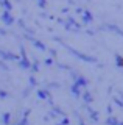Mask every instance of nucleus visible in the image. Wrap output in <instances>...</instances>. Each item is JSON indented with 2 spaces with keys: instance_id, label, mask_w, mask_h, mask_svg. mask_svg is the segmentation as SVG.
Here are the masks:
<instances>
[{
  "instance_id": "f257e3e1",
  "label": "nucleus",
  "mask_w": 123,
  "mask_h": 125,
  "mask_svg": "<svg viewBox=\"0 0 123 125\" xmlns=\"http://www.w3.org/2000/svg\"><path fill=\"white\" fill-rule=\"evenodd\" d=\"M0 19H2V22L5 23V25H8V27H11L14 23V17L9 14V11H3V14L0 16Z\"/></svg>"
},
{
  "instance_id": "f03ea898",
  "label": "nucleus",
  "mask_w": 123,
  "mask_h": 125,
  "mask_svg": "<svg viewBox=\"0 0 123 125\" xmlns=\"http://www.w3.org/2000/svg\"><path fill=\"white\" fill-rule=\"evenodd\" d=\"M0 56H2L3 60H8V61H19L17 55L9 53V52H6V50H0Z\"/></svg>"
},
{
  "instance_id": "7ed1b4c3",
  "label": "nucleus",
  "mask_w": 123,
  "mask_h": 125,
  "mask_svg": "<svg viewBox=\"0 0 123 125\" xmlns=\"http://www.w3.org/2000/svg\"><path fill=\"white\" fill-rule=\"evenodd\" d=\"M81 97L84 100V105H90L92 102H94V97H92V94L87 91V89H84V91L81 92Z\"/></svg>"
},
{
  "instance_id": "20e7f679",
  "label": "nucleus",
  "mask_w": 123,
  "mask_h": 125,
  "mask_svg": "<svg viewBox=\"0 0 123 125\" xmlns=\"http://www.w3.org/2000/svg\"><path fill=\"white\" fill-rule=\"evenodd\" d=\"M37 97H39L41 100H50V99H52L48 89H39V91H37Z\"/></svg>"
},
{
  "instance_id": "39448f33",
  "label": "nucleus",
  "mask_w": 123,
  "mask_h": 125,
  "mask_svg": "<svg viewBox=\"0 0 123 125\" xmlns=\"http://www.w3.org/2000/svg\"><path fill=\"white\" fill-rule=\"evenodd\" d=\"M92 21H94V16L90 14V11L84 10V11H83V22H84V23H90Z\"/></svg>"
},
{
  "instance_id": "423d86ee",
  "label": "nucleus",
  "mask_w": 123,
  "mask_h": 125,
  "mask_svg": "<svg viewBox=\"0 0 123 125\" xmlns=\"http://www.w3.org/2000/svg\"><path fill=\"white\" fill-rule=\"evenodd\" d=\"M73 83H75L76 86H79V88H86L89 81H87V80H86L84 77H81V75H79V77H78V78H76V80L73 81Z\"/></svg>"
},
{
  "instance_id": "0eeeda50",
  "label": "nucleus",
  "mask_w": 123,
  "mask_h": 125,
  "mask_svg": "<svg viewBox=\"0 0 123 125\" xmlns=\"http://www.w3.org/2000/svg\"><path fill=\"white\" fill-rule=\"evenodd\" d=\"M70 92L73 94L75 97H81V92H83V91H81V88H79V86H76V84L73 83V84H72V88H70Z\"/></svg>"
},
{
  "instance_id": "6e6552de",
  "label": "nucleus",
  "mask_w": 123,
  "mask_h": 125,
  "mask_svg": "<svg viewBox=\"0 0 123 125\" xmlns=\"http://www.w3.org/2000/svg\"><path fill=\"white\" fill-rule=\"evenodd\" d=\"M0 6H3L5 11H11V10H13V5H11L9 0H0Z\"/></svg>"
},
{
  "instance_id": "1a4fd4ad",
  "label": "nucleus",
  "mask_w": 123,
  "mask_h": 125,
  "mask_svg": "<svg viewBox=\"0 0 123 125\" xmlns=\"http://www.w3.org/2000/svg\"><path fill=\"white\" fill-rule=\"evenodd\" d=\"M2 124H3V125H11V113H3V116H2Z\"/></svg>"
},
{
  "instance_id": "9d476101",
  "label": "nucleus",
  "mask_w": 123,
  "mask_h": 125,
  "mask_svg": "<svg viewBox=\"0 0 123 125\" xmlns=\"http://www.w3.org/2000/svg\"><path fill=\"white\" fill-rule=\"evenodd\" d=\"M31 42H33V45H34V47H37L39 50H42V52H45V50H47V47L42 44L39 39H31Z\"/></svg>"
},
{
  "instance_id": "9b49d317",
  "label": "nucleus",
  "mask_w": 123,
  "mask_h": 125,
  "mask_svg": "<svg viewBox=\"0 0 123 125\" xmlns=\"http://www.w3.org/2000/svg\"><path fill=\"white\" fill-rule=\"evenodd\" d=\"M118 124H120V120H118L115 116H109L106 119V125H118Z\"/></svg>"
},
{
  "instance_id": "f8f14e48",
  "label": "nucleus",
  "mask_w": 123,
  "mask_h": 125,
  "mask_svg": "<svg viewBox=\"0 0 123 125\" xmlns=\"http://www.w3.org/2000/svg\"><path fill=\"white\" fill-rule=\"evenodd\" d=\"M115 61H117L118 67H123V58L120 56V55H115Z\"/></svg>"
},
{
  "instance_id": "ddd939ff",
  "label": "nucleus",
  "mask_w": 123,
  "mask_h": 125,
  "mask_svg": "<svg viewBox=\"0 0 123 125\" xmlns=\"http://www.w3.org/2000/svg\"><path fill=\"white\" fill-rule=\"evenodd\" d=\"M31 70H34V72H37V70H39V61H34V62H31V67H30Z\"/></svg>"
},
{
  "instance_id": "4468645a",
  "label": "nucleus",
  "mask_w": 123,
  "mask_h": 125,
  "mask_svg": "<svg viewBox=\"0 0 123 125\" xmlns=\"http://www.w3.org/2000/svg\"><path fill=\"white\" fill-rule=\"evenodd\" d=\"M30 86H31V88L37 86V81H36V78H34V77H30Z\"/></svg>"
},
{
  "instance_id": "2eb2a0df",
  "label": "nucleus",
  "mask_w": 123,
  "mask_h": 125,
  "mask_svg": "<svg viewBox=\"0 0 123 125\" xmlns=\"http://www.w3.org/2000/svg\"><path fill=\"white\" fill-rule=\"evenodd\" d=\"M8 95H9V94L6 92V91H3V89H0V99H6Z\"/></svg>"
},
{
  "instance_id": "dca6fc26",
  "label": "nucleus",
  "mask_w": 123,
  "mask_h": 125,
  "mask_svg": "<svg viewBox=\"0 0 123 125\" xmlns=\"http://www.w3.org/2000/svg\"><path fill=\"white\" fill-rule=\"evenodd\" d=\"M114 102H115V103H117V106L123 108V100H122V99H117V97H115V99H114Z\"/></svg>"
},
{
  "instance_id": "f3484780",
  "label": "nucleus",
  "mask_w": 123,
  "mask_h": 125,
  "mask_svg": "<svg viewBox=\"0 0 123 125\" xmlns=\"http://www.w3.org/2000/svg\"><path fill=\"white\" fill-rule=\"evenodd\" d=\"M30 91H31V88H26L24 92H22V97H28V94H30Z\"/></svg>"
},
{
  "instance_id": "a211bd4d",
  "label": "nucleus",
  "mask_w": 123,
  "mask_h": 125,
  "mask_svg": "<svg viewBox=\"0 0 123 125\" xmlns=\"http://www.w3.org/2000/svg\"><path fill=\"white\" fill-rule=\"evenodd\" d=\"M44 64H45V66H52V64H53V60H52V58H47V60L44 61Z\"/></svg>"
},
{
  "instance_id": "6ab92c4d",
  "label": "nucleus",
  "mask_w": 123,
  "mask_h": 125,
  "mask_svg": "<svg viewBox=\"0 0 123 125\" xmlns=\"http://www.w3.org/2000/svg\"><path fill=\"white\" fill-rule=\"evenodd\" d=\"M0 67H2L3 70H8V66L5 64V61H0Z\"/></svg>"
},
{
  "instance_id": "aec40b11",
  "label": "nucleus",
  "mask_w": 123,
  "mask_h": 125,
  "mask_svg": "<svg viewBox=\"0 0 123 125\" xmlns=\"http://www.w3.org/2000/svg\"><path fill=\"white\" fill-rule=\"evenodd\" d=\"M107 113H109V114L112 116V106H107Z\"/></svg>"
}]
</instances>
